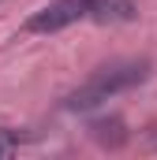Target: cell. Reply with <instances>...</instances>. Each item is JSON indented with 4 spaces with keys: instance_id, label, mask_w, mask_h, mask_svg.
Returning <instances> with one entry per match:
<instances>
[{
    "instance_id": "obj_1",
    "label": "cell",
    "mask_w": 157,
    "mask_h": 160,
    "mask_svg": "<svg viewBox=\"0 0 157 160\" xmlns=\"http://www.w3.org/2000/svg\"><path fill=\"white\" fill-rule=\"evenodd\" d=\"M112 22V19H135L131 0H52L26 19V34H56L75 22Z\"/></svg>"
},
{
    "instance_id": "obj_3",
    "label": "cell",
    "mask_w": 157,
    "mask_h": 160,
    "mask_svg": "<svg viewBox=\"0 0 157 160\" xmlns=\"http://www.w3.org/2000/svg\"><path fill=\"white\" fill-rule=\"evenodd\" d=\"M19 142H23V134H15V130H0V153H11Z\"/></svg>"
},
{
    "instance_id": "obj_2",
    "label": "cell",
    "mask_w": 157,
    "mask_h": 160,
    "mask_svg": "<svg viewBox=\"0 0 157 160\" xmlns=\"http://www.w3.org/2000/svg\"><path fill=\"white\" fill-rule=\"evenodd\" d=\"M146 78V63H123V67H105V71H97L94 78L86 82V86H78L75 93L68 97V108H94V104H101V101H109L112 93L120 89H127V86H135V82Z\"/></svg>"
}]
</instances>
